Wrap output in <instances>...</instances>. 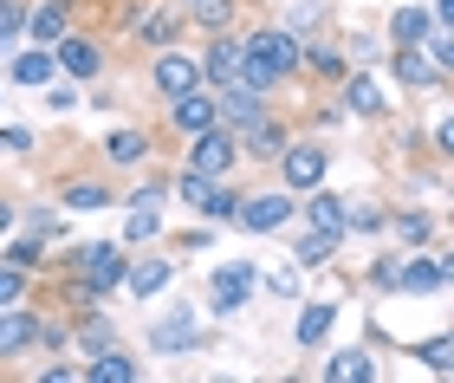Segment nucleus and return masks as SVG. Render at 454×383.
I'll use <instances>...</instances> for the list:
<instances>
[{"instance_id": "nucleus-17", "label": "nucleus", "mask_w": 454, "mask_h": 383, "mask_svg": "<svg viewBox=\"0 0 454 383\" xmlns=\"http://www.w3.org/2000/svg\"><path fill=\"white\" fill-rule=\"evenodd\" d=\"M169 279H176V260H169V254H137V247H130V260H123V279H117V286L150 306L156 293H169Z\"/></svg>"}, {"instance_id": "nucleus-34", "label": "nucleus", "mask_w": 454, "mask_h": 383, "mask_svg": "<svg viewBox=\"0 0 454 383\" xmlns=\"http://www.w3.org/2000/svg\"><path fill=\"white\" fill-rule=\"evenodd\" d=\"M383 215H389V201H377V195H344V234L377 240L383 234Z\"/></svg>"}, {"instance_id": "nucleus-56", "label": "nucleus", "mask_w": 454, "mask_h": 383, "mask_svg": "<svg viewBox=\"0 0 454 383\" xmlns=\"http://www.w3.org/2000/svg\"><path fill=\"white\" fill-rule=\"evenodd\" d=\"M59 7H72V13H78V7H85V0H59Z\"/></svg>"}, {"instance_id": "nucleus-39", "label": "nucleus", "mask_w": 454, "mask_h": 383, "mask_svg": "<svg viewBox=\"0 0 454 383\" xmlns=\"http://www.w3.org/2000/svg\"><path fill=\"white\" fill-rule=\"evenodd\" d=\"M396 273H403V247H383V254L364 267V286L383 293V299H396Z\"/></svg>"}, {"instance_id": "nucleus-29", "label": "nucleus", "mask_w": 454, "mask_h": 383, "mask_svg": "<svg viewBox=\"0 0 454 383\" xmlns=\"http://www.w3.org/2000/svg\"><path fill=\"white\" fill-rule=\"evenodd\" d=\"M299 215H305V228H318V234H332V240H344V195H338L332 183L305 189V195H299Z\"/></svg>"}, {"instance_id": "nucleus-21", "label": "nucleus", "mask_w": 454, "mask_h": 383, "mask_svg": "<svg viewBox=\"0 0 454 383\" xmlns=\"http://www.w3.org/2000/svg\"><path fill=\"white\" fill-rule=\"evenodd\" d=\"M0 78H7L13 91H46L52 78H59V59H52V46H13Z\"/></svg>"}, {"instance_id": "nucleus-43", "label": "nucleus", "mask_w": 454, "mask_h": 383, "mask_svg": "<svg viewBox=\"0 0 454 383\" xmlns=\"http://www.w3.org/2000/svg\"><path fill=\"white\" fill-rule=\"evenodd\" d=\"M338 46L350 52V66H383V39L377 33H338Z\"/></svg>"}, {"instance_id": "nucleus-51", "label": "nucleus", "mask_w": 454, "mask_h": 383, "mask_svg": "<svg viewBox=\"0 0 454 383\" xmlns=\"http://www.w3.org/2000/svg\"><path fill=\"white\" fill-rule=\"evenodd\" d=\"M260 286L279 293V299H299V267H293V273H260Z\"/></svg>"}, {"instance_id": "nucleus-15", "label": "nucleus", "mask_w": 454, "mask_h": 383, "mask_svg": "<svg viewBox=\"0 0 454 383\" xmlns=\"http://www.w3.org/2000/svg\"><path fill=\"white\" fill-rule=\"evenodd\" d=\"M383 234H389V247H435L442 240V215L435 208H416V201H396V208L383 215Z\"/></svg>"}, {"instance_id": "nucleus-38", "label": "nucleus", "mask_w": 454, "mask_h": 383, "mask_svg": "<svg viewBox=\"0 0 454 383\" xmlns=\"http://www.w3.org/2000/svg\"><path fill=\"white\" fill-rule=\"evenodd\" d=\"M117 240H123V247H156V240H162V208H130Z\"/></svg>"}, {"instance_id": "nucleus-4", "label": "nucleus", "mask_w": 454, "mask_h": 383, "mask_svg": "<svg viewBox=\"0 0 454 383\" xmlns=\"http://www.w3.org/2000/svg\"><path fill=\"white\" fill-rule=\"evenodd\" d=\"M332 105L344 111V124H383V117L396 111V98L383 91L377 66H350L338 85H332Z\"/></svg>"}, {"instance_id": "nucleus-54", "label": "nucleus", "mask_w": 454, "mask_h": 383, "mask_svg": "<svg viewBox=\"0 0 454 383\" xmlns=\"http://www.w3.org/2000/svg\"><path fill=\"white\" fill-rule=\"evenodd\" d=\"M7 228H13V201L0 195V234H7Z\"/></svg>"}, {"instance_id": "nucleus-35", "label": "nucleus", "mask_w": 454, "mask_h": 383, "mask_svg": "<svg viewBox=\"0 0 454 383\" xmlns=\"http://www.w3.org/2000/svg\"><path fill=\"white\" fill-rule=\"evenodd\" d=\"M338 247H344V240L305 228V234H293V267H299V273H318V267H332V260H338Z\"/></svg>"}, {"instance_id": "nucleus-23", "label": "nucleus", "mask_w": 454, "mask_h": 383, "mask_svg": "<svg viewBox=\"0 0 454 383\" xmlns=\"http://www.w3.org/2000/svg\"><path fill=\"white\" fill-rule=\"evenodd\" d=\"M33 338H39V306L33 299L0 306V364H7V357H33Z\"/></svg>"}, {"instance_id": "nucleus-2", "label": "nucleus", "mask_w": 454, "mask_h": 383, "mask_svg": "<svg viewBox=\"0 0 454 383\" xmlns=\"http://www.w3.org/2000/svg\"><path fill=\"white\" fill-rule=\"evenodd\" d=\"M150 357H195V351H208L215 345V332H208V318H201V306H162L150 318Z\"/></svg>"}, {"instance_id": "nucleus-12", "label": "nucleus", "mask_w": 454, "mask_h": 383, "mask_svg": "<svg viewBox=\"0 0 454 383\" xmlns=\"http://www.w3.org/2000/svg\"><path fill=\"white\" fill-rule=\"evenodd\" d=\"M150 98L156 105H169V98H182V91H195L201 85V59L189 52V46H162V52H150Z\"/></svg>"}, {"instance_id": "nucleus-24", "label": "nucleus", "mask_w": 454, "mask_h": 383, "mask_svg": "<svg viewBox=\"0 0 454 383\" xmlns=\"http://www.w3.org/2000/svg\"><path fill=\"white\" fill-rule=\"evenodd\" d=\"M279 27L293 33V39H318V33H332L338 27V7L332 0H279Z\"/></svg>"}, {"instance_id": "nucleus-5", "label": "nucleus", "mask_w": 454, "mask_h": 383, "mask_svg": "<svg viewBox=\"0 0 454 383\" xmlns=\"http://www.w3.org/2000/svg\"><path fill=\"white\" fill-rule=\"evenodd\" d=\"M240 52L254 59V66H266L279 78V85H293L299 78V52H305V39H293L279 27V20H260V27H240Z\"/></svg>"}, {"instance_id": "nucleus-1", "label": "nucleus", "mask_w": 454, "mask_h": 383, "mask_svg": "<svg viewBox=\"0 0 454 383\" xmlns=\"http://www.w3.org/2000/svg\"><path fill=\"white\" fill-rule=\"evenodd\" d=\"M123 260H130V247H123V240H66L46 267H52V273H72V279H91V286L111 299L117 279H123Z\"/></svg>"}, {"instance_id": "nucleus-31", "label": "nucleus", "mask_w": 454, "mask_h": 383, "mask_svg": "<svg viewBox=\"0 0 454 383\" xmlns=\"http://www.w3.org/2000/svg\"><path fill=\"white\" fill-rule=\"evenodd\" d=\"M428 33H435V13H428V7H416V0L389 7V20H383V46H422Z\"/></svg>"}, {"instance_id": "nucleus-53", "label": "nucleus", "mask_w": 454, "mask_h": 383, "mask_svg": "<svg viewBox=\"0 0 454 383\" xmlns=\"http://www.w3.org/2000/svg\"><path fill=\"white\" fill-rule=\"evenodd\" d=\"M428 13H435V27H454V0H428Z\"/></svg>"}, {"instance_id": "nucleus-46", "label": "nucleus", "mask_w": 454, "mask_h": 383, "mask_svg": "<svg viewBox=\"0 0 454 383\" xmlns=\"http://www.w3.org/2000/svg\"><path fill=\"white\" fill-rule=\"evenodd\" d=\"M78 105H85V85H72V78H52V85H46V111L52 117H66Z\"/></svg>"}, {"instance_id": "nucleus-26", "label": "nucleus", "mask_w": 454, "mask_h": 383, "mask_svg": "<svg viewBox=\"0 0 454 383\" xmlns=\"http://www.w3.org/2000/svg\"><path fill=\"white\" fill-rule=\"evenodd\" d=\"M201 85H227V78H234V66H240V27L234 33H208V39H201Z\"/></svg>"}, {"instance_id": "nucleus-18", "label": "nucleus", "mask_w": 454, "mask_h": 383, "mask_svg": "<svg viewBox=\"0 0 454 383\" xmlns=\"http://www.w3.org/2000/svg\"><path fill=\"white\" fill-rule=\"evenodd\" d=\"M383 72L396 78L409 98H416V91H442V85H448V78L428 66V52H422V46H383Z\"/></svg>"}, {"instance_id": "nucleus-11", "label": "nucleus", "mask_w": 454, "mask_h": 383, "mask_svg": "<svg viewBox=\"0 0 454 383\" xmlns=\"http://www.w3.org/2000/svg\"><path fill=\"white\" fill-rule=\"evenodd\" d=\"M448 279H454V260L442 254V240H435V247H409L403 254L396 293L403 299H435V293H448Z\"/></svg>"}, {"instance_id": "nucleus-44", "label": "nucleus", "mask_w": 454, "mask_h": 383, "mask_svg": "<svg viewBox=\"0 0 454 383\" xmlns=\"http://www.w3.org/2000/svg\"><path fill=\"white\" fill-rule=\"evenodd\" d=\"M33 286H39L33 273H20V267H7V260H0V306H20V299H33Z\"/></svg>"}, {"instance_id": "nucleus-36", "label": "nucleus", "mask_w": 454, "mask_h": 383, "mask_svg": "<svg viewBox=\"0 0 454 383\" xmlns=\"http://www.w3.org/2000/svg\"><path fill=\"white\" fill-rule=\"evenodd\" d=\"M46 247H52V240H39V234H27V228H20V234L7 240V247H0V260H7V267H20V273H33V279H39V273H46V260H52Z\"/></svg>"}, {"instance_id": "nucleus-28", "label": "nucleus", "mask_w": 454, "mask_h": 383, "mask_svg": "<svg viewBox=\"0 0 454 383\" xmlns=\"http://www.w3.org/2000/svg\"><path fill=\"white\" fill-rule=\"evenodd\" d=\"M377 351H370V345H338L332 357H325V364H318V377L325 383H377Z\"/></svg>"}, {"instance_id": "nucleus-41", "label": "nucleus", "mask_w": 454, "mask_h": 383, "mask_svg": "<svg viewBox=\"0 0 454 383\" xmlns=\"http://www.w3.org/2000/svg\"><path fill=\"white\" fill-rule=\"evenodd\" d=\"M20 228L39 234V240H66V215L46 208V201H33V208H20Z\"/></svg>"}, {"instance_id": "nucleus-49", "label": "nucleus", "mask_w": 454, "mask_h": 383, "mask_svg": "<svg viewBox=\"0 0 454 383\" xmlns=\"http://www.w3.org/2000/svg\"><path fill=\"white\" fill-rule=\"evenodd\" d=\"M428 156H435V163L454 156V124H448V117H435V130H428Z\"/></svg>"}, {"instance_id": "nucleus-7", "label": "nucleus", "mask_w": 454, "mask_h": 383, "mask_svg": "<svg viewBox=\"0 0 454 383\" xmlns=\"http://www.w3.org/2000/svg\"><path fill=\"white\" fill-rule=\"evenodd\" d=\"M182 169H195V176H240V137L227 124H208V130L182 137Z\"/></svg>"}, {"instance_id": "nucleus-19", "label": "nucleus", "mask_w": 454, "mask_h": 383, "mask_svg": "<svg viewBox=\"0 0 454 383\" xmlns=\"http://www.w3.org/2000/svg\"><path fill=\"white\" fill-rule=\"evenodd\" d=\"M59 208L66 215H105V208H117V183L105 169L98 176H66V183H59Z\"/></svg>"}, {"instance_id": "nucleus-45", "label": "nucleus", "mask_w": 454, "mask_h": 383, "mask_svg": "<svg viewBox=\"0 0 454 383\" xmlns=\"http://www.w3.org/2000/svg\"><path fill=\"white\" fill-rule=\"evenodd\" d=\"M422 52H428V66L448 78V72H454V27H435V33L422 39Z\"/></svg>"}, {"instance_id": "nucleus-37", "label": "nucleus", "mask_w": 454, "mask_h": 383, "mask_svg": "<svg viewBox=\"0 0 454 383\" xmlns=\"http://www.w3.org/2000/svg\"><path fill=\"white\" fill-rule=\"evenodd\" d=\"M33 351H39V357L72 351V312H59V306H46V312H39V338H33Z\"/></svg>"}, {"instance_id": "nucleus-42", "label": "nucleus", "mask_w": 454, "mask_h": 383, "mask_svg": "<svg viewBox=\"0 0 454 383\" xmlns=\"http://www.w3.org/2000/svg\"><path fill=\"white\" fill-rule=\"evenodd\" d=\"M27 46V0H0V59Z\"/></svg>"}, {"instance_id": "nucleus-20", "label": "nucleus", "mask_w": 454, "mask_h": 383, "mask_svg": "<svg viewBox=\"0 0 454 383\" xmlns=\"http://www.w3.org/2000/svg\"><path fill=\"white\" fill-rule=\"evenodd\" d=\"M143 357L130 345H105V351H91L85 364H78V383H143Z\"/></svg>"}, {"instance_id": "nucleus-40", "label": "nucleus", "mask_w": 454, "mask_h": 383, "mask_svg": "<svg viewBox=\"0 0 454 383\" xmlns=\"http://www.w3.org/2000/svg\"><path fill=\"white\" fill-rule=\"evenodd\" d=\"M409 357H422V371L448 377V371H454V338H448V332H435V338H422V345H409Z\"/></svg>"}, {"instance_id": "nucleus-10", "label": "nucleus", "mask_w": 454, "mask_h": 383, "mask_svg": "<svg viewBox=\"0 0 454 383\" xmlns=\"http://www.w3.org/2000/svg\"><path fill=\"white\" fill-rule=\"evenodd\" d=\"M293 137H299V117L273 105V111L260 117V124H247V130H240V163H254V169H273V163H279V150L293 144Z\"/></svg>"}, {"instance_id": "nucleus-57", "label": "nucleus", "mask_w": 454, "mask_h": 383, "mask_svg": "<svg viewBox=\"0 0 454 383\" xmlns=\"http://www.w3.org/2000/svg\"><path fill=\"white\" fill-rule=\"evenodd\" d=\"M0 105H7V78H0Z\"/></svg>"}, {"instance_id": "nucleus-9", "label": "nucleus", "mask_w": 454, "mask_h": 383, "mask_svg": "<svg viewBox=\"0 0 454 383\" xmlns=\"http://www.w3.org/2000/svg\"><path fill=\"white\" fill-rule=\"evenodd\" d=\"M52 59H59V78H72V85H98V78L111 72V46L98 33H85V27H72L66 39H59Z\"/></svg>"}, {"instance_id": "nucleus-25", "label": "nucleus", "mask_w": 454, "mask_h": 383, "mask_svg": "<svg viewBox=\"0 0 454 383\" xmlns=\"http://www.w3.org/2000/svg\"><path fill=\"white\" fill-rule=\"evenodd\" d=\"M338 299H305V306L293 312V345L299 351H318L325 345V338H332V325H338Z\"/></svg>"}, {"instance_id": "nucleus-33", "label": "nucleus", "mask_w": 454, "mask_h": 383, "mask_svg": "<svg viewBox=\"0 0 454 383\" xmlns=\"http://www.w3.org/2000/svg\"><path fill=\"white\" fill-rule=\"evenodd\" d=\"M247 20V0H201V7H189V27L208 39V33H234Z\"/></svg>"}, {"instance_id": "nucleus-50", "label": "nucleus", "mask_w": 454, "mask_h": 383, "mask_svg": "<svg viewBox=\"0 0 454 383\" xmlns=\"http://www.w3.org/2000/svg\"><path fill=\"white\" fill-rule=\"evenodd\" d=\"M176 247H182V254H208V247H215V221H201V228L176 234Z\"/></svg>"}, {"instance_id": "nucleus-6", "label": "nucleus", "mask_w": 454, "mask_h": 383, "mask_svg": "<svg viewBox=\"0 0 454 383\" xmlns=\"http://www.w3.org/2000/svg\"><path fill=\"white\" fill-rule=\"evenodd\" d=\"M273 176H279L286 195H305V189L332 183V144H325V137H293V144L279 150Z\"/></svg>"}, {"instance_id": "nucleus-13", "label": "nucleus", "mask_w": 454, "mask_h": 383, "mask_svg": "<svg viewBox=\"0 0 454 383\" xmlns=\"http://www.w3.org/2000/svg\"><path fill=\"white\" fill-rule=\"evenodd\" d=\"M130 46H143V52H162V46H182L189 39V13L182 7H169V0H143V13L130 20Z\"/></svg>"}, {"instance_id": "nucleus-16", "label": "nucleus", "mask_w": 454, "mask_h": 383, "mask_svg": "<svg viewBox=\"0 0 454 383\" xmlns=\"http://www.w3.org/2000/svg\"><path fill=\"white\" fill-rule=\"evenodd\" d=\"M273 111V98L266 91H254V85H240V78H227V85H215V124H227V130H247V124H260V117Z\"/></svg>"}, {"instance_id": "nucleus-47", "label": "nucleus", "mask_w": 454, "mask_h": 383, "mask_svg": "<svg viewBox=\"0 0 454 383\" xmlns=\"http://www.w3.org/2000/svg\"><path fill=\"white\" fill-rule=\"evenodd\" d=\"M33 144H39V137H33L27 124H7V130H0V156H33Z\"/></svg>"}, {"instance_id": "nucleus-27", "label": "nucleus", "mask_w": 454, "mask_h": 383, "mask_svg": "<svg viewBox=\"0 0 454 383\" xmlns=\"http://www.w3.org/2000/svg\"><path fill=\"white\" fill-rule=\"evenodd\" d=\"M78 27L72 7H59V0H27V46H59Z\"/></svg>"}, {"instance_id": "nucleus-14", "label": "nucleus", "mask_w": 454, "mask_h": 383, "mask_svg": "<svg viewBox=\"0 0 454 383\" xmlns=\"http://www.w3.org/2000/svg\"><path fill=\"white\" fill-rule=\"evenodd\" d=\"M98 163H105V176H137L143 163H156L150 130H137V124H117V130H105V144H98Z\"/></svg>"}, {"instance_id": "nucleus-30", "label": "nucleus", "mask_w": 454, "mask_h": 383, "mask_svg": "<svg viewBox=\"0 0 454 383\" xmlns=\"http://www.w3.org/2000/svg\"><path fill=\"white\" fill-rule=\"evenodd\" d=\"M105 345H123L117 318H111L105 306H91V312H72V351H78V357H91V351H105Z\"/></svg>"}, {"instance_id": "nucleus-55", "label": "nucleus", "mask_w": 454, "mask_h": 383, "mask_svg": "<svg viewBox=\"0 0 454 383\" xmlns=\"http://www.w3.org/2000/svg\"><path fill=\"white\" fill-rule=\"evenodd\" d=\"M169 7H182V13H189V7H201V0H169Z\"/></svg>"}, {"instance_id": "nucleus-48", "label": "nucleus", "mask_w": 454, "mask_h": 383, "mask_svg": "<svg viewBox=\"0 0 454 383\" xmlns=\"http://www.w3.org/2000/svg\"><path fill=\"white\" fill-rule=\"evenodd\" d=\"M33 377H39V383H78V364H72L66 351H59V357H46V364H39Z\"/></svg>"}, {"instance_id": "nucleus-32", "label": "nucleus", "mask_w": 454, "mask_h": 383, "mask_svg": "<svg viewBox=\"0 0 454 383\" xmlns=\"http://www.w3.org/2000/svg\"><path fill=\"white\" fill-rule=\"evenodd\" d=\"M162 201H169V169L143 163V169H137V183L117 195V208H162Z\"/></svg>"}, {"instance_id": "nucleus-22", "label": "nucleus", "mask_w": 454, "mask_h": 383, "mask_svg": "<svg viewBox=\"0 0 454 383\" xmlns=\"http://www.w3.org/2000/svg\"><path fill=\"white\" fill-rule=\"evenodd\" d=\"M208 124H215V91L208 85H195V91H182V98L162 105V130H169V137H195Z\"/></svg>"}, {"instance_id": "nucleus-3", "label": "nucleus", "mask_w": 454, "mask_h": 383, "mask_svg": "<svg viewBox=\"0 0 454 383\" xmlns=\"http://www.w3.org/2000/svg\"><path fill=\"white\" fill-rule=\"evenodd\" d=\"M260 293V267L254 260H221V267L201 279V312L208 318H240Z\"/></svg>"}, {"instance_id": "nucleus-52", "label": "nucleus", "mask_w": 454, "mask_h": 383, "mask_svg": "<svg viewBox=\"0 0 454 383\" xmlns=\"http://www.w3.org/2000/svg\"><path fill=\"white\" fill-rule=\"evenodd\" d=\"M312 124H318V130H338V124H344V111L332 105V98H325V105H312Z\"/></svg>"}, {"instance_id": "nucleus-8", "label": "nucleus", "mask_w": 454, "mask_h": 383, "mask_svg": "<svg viewBox=\"0 0 454 383\" xmlns=\"http://www.w3.org/2000/svg\"><path fill=\"white\" fill-rule=\"evenodd\" d=\"M299 221V195H286V189H254V195H240V208L227 228H240V234H286Z\"/></svg>"}]
</instances>
